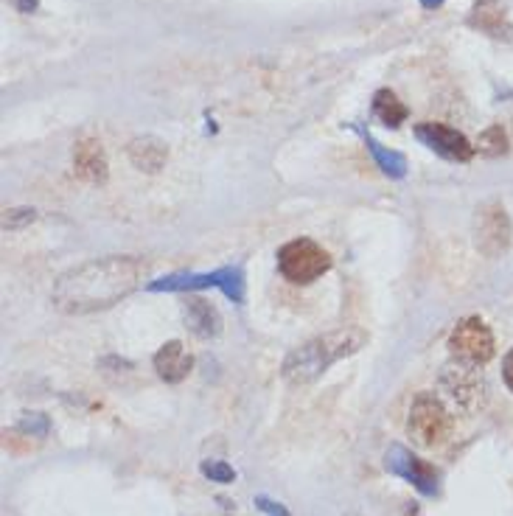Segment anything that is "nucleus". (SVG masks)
I'll return each mask as SVG.
<instances>
[{"label":"nucleus","instance_id":"obj_1","mask_svg":"<svg viewBox=\"0 0 513 516\" xmlns=\"http://www.w3.org/2000/svg\"><path fill=\"white\" fill-rule=\"evenodd\" d=\"M146 266L135 256H107L65 273L54 287V304L65 314H91L127 298Z\"/></svg>","mask_w":513,"mask_h":516},{"label":"nucleus","instance_id":"obj_2","mask_svg":"<svg viewBox=\"0 0 513 516\" xmlns=\"http://www.w3.org/2000/svg\"><path fill=\"white\" fill-rule=\"evenodd\" d=\"M365 343H367V334L357 326L337 329V331L323 334V337H314L312 343H306L304 348H295L287 357L284 379L292 382V385H309L317 377H323L334 362H340L343 357L357 353Z\"/></svg>","mask_w":513,"mask_h":516},{"label":"nucleus","instance_id":"obj_3","mask_svg":"<svg viewBox=\"0 0 513 516\" xmlns=\"http://www.w3.org/2000/svg\"><path fill=\"white\" fill-rule=\"evenodd\" d=\"M406 433L423 449L446 443V438L452 435V416L446 404L435 393H418L410 407V418H406Z\"/></svg>","mask_w":513,"mask_h":516},{"label":"nucleus","instance_id":"obj_4","mask_svg":"<svg viewBox=\"0 0 513 516\" xmlns=\"http://www.w3.org/2000/svg\"><path fill=\"white\" fill-rule=\"evenodd\" d=\"M278 270L292 283H312L331 270V256L312 239H292L278 250Z\"/></svg>","mask_w":513,"mask_h":516},{"label":"nucleus","instance_id":"obj_5","mask_svg":"<svg viewBox=\"0 0 513 516\" xmlns=\"http://www.w3.org/2000/svg\"><path fill=\"white\" fill-rule=\"evenodd\" d=\"M449 351L454 362L483 368L493 360V334L480 317H466L449 334Z\"/></svg>","mask_w":513,"mask_h":516},{"label":"nucleus","instance_id":"obj_6","mask_svg":"<svg viewBox=\"0 0 513 516\" xmlns=\"http://www.w3.org/2000/svg\"><path fill=\"white\" fill-rule=\"evenodd\" d=\"M440 387H444V393L463 413L483 410L488 401V385L483 379V373L463 362H452L444 368V373H440Z\"/></svg>","mask_w":513,"mask_h":516},{"label":"nucleus","instance_id":"obj_7","mask_svg":"<svg viewBox=\"0 0 513 516\" xmlns=\"http://www.w3.org/2000/svg\"><path fill=\"white\" fill-rule=\"evenodd\" d=\"M510 217L502 202H485L477 208L474 217V244L485 258H500L510 247Z\"/></svg>","mask_w":513,"mask_h":516},{"label":"nucleus","instance_id":"obj_8","mask_svg":"<svg viewBox=\"0 0 513 516\" xmlns=\"http://www.w3.org/2000/svg\"><path fill=\"white\" fill-rule=\"evenodd\" d=\"M415 138L423 147H430L446 160H457V163H466L474 155V147L469 144V138L463 132H457L446 123H435V121H423L415 127Z\"/></svg>","mask_w":513,"mask_h":516},{"label":"nucleus","instance_id":"obj_9","mask_svg":"<svg viewBox=\"0 0 513 516\" xmlns=\"http://www.w3.org/2000/svg\"><path fill=\"white\" fill-rule=\"evenodd\" d=\"M384 466H387V472H393V474L404 477L406 483H413L423 496H435L438 494V472L430 464H423L421 457H415L410 449L399 447V443L387 449Z\"/></svg>","mask_w":513,"mask_h":516},{"label":"nucleus","instance_id":"obj_10","mask_svg":"<svg viewBox=\"0 0 513 516\" xmlns=\"http://www.w3.org/2000/svg\"><path fill=\"white\" fill-rule=\"evenodd\" d=\"M469 26L488 34L493 40H510L513 37V26L505 14V6L500 0H474L471 14H469Z\"/></svg>","mask_w":513,"mask_h":516},{"label":"nucleus","instance_id":"obj_11","mask_svg":"<svg viewBox=\"0 0 513 516\" xmlns=\"http://www.w3.org/2000/svg\"><path fill=\"white\" fill-rule=\"evenodd\" d=\"M74 171L84 183H104L107 180V155L96 138H82L74 149Z\"/></svg>","mask_w":513,"mask_h":516},{"label":"nucleus","instance_id":"obj_12","mask_svg":"<svg viewBox=\"0 0 513 516\" xmlns=\"http://www.w3.org/2000/svg\"><path fill=\"white\" fill-rule=\"evenodd\" d=\"M193 368V360H191V353L183 348V343H166L161 351L154 353V370H157V377L177 385V382H183L188 373Z\"/></svg>","mask_w":513,"mask_h":516},{"label":"nucleus","instance_id":"obj_13","mask_svg":"<svg viewBox=\"0 0 513 516\" xmlns=\"http://www.w3.org/2000/svg\"><path fill=\"white\" fill-rule=\"evenodd\" d=\"M127 155H130V160H132V166H135V169L154 174V171H161V169L166 166V160H169V147L163 144L161 138L146 135V138H135L132 144H130V149H127Z\"/></svg>","mask_w":513,"mask_h":516},{"label":"nucleus","instance_id":"obj_14","mask_svg":"<svg viewBox=\"0 0 513 516\" xmlns=\"http://www.w3.org/2000/svg\"><path fill=\"white\" fill-rule=\"evenodd\" d=\"M185 317H188V326L193 329V334H200V337H210V334H217L219 331V314L217 309L205 304V300H188V306H185Z\"/></svg>","mask_w":513,"mask_h":516},{"label":"nucleus","instance_id":"obj_15","mask_svg":"<svg viewBox=\"0 0 513 516\" xmlns=\"http://www.w3.org/2000/svg\"><path fill=\"white\" fill-rule=\"evenodd\" d=\"M374 113L382 123H387V127H401L406 121V107L399 101L393 91H379L374 96Z\"/></svg>","mask_w":513,"mask_h":516},{"label":"nucleus","instance_id":"obj_16","mask_svg":"<svg viewBox=\"0 0 513 516\" xmlns=\"http://www.w3.org/2000/svg\"><path fill=\"white\" fill-rule=\"evenodd\" d=\"M365 144H367L370 155H374V160H376L379 169H382L387 177H404V174H406V160H404V155L384 149V147L379 144V140H376V138H370V135H365Z\"/></svg>","mask_w":513,"mask_h":516},{"label":"nucleus","instance_id":"obj_17","mask_svg":"<svg viewBox=\"0 0 513 516\" xmlns=\"http://www.w3.org/2000/svg\"><path fill=\"white\" fill-rule=\"evenodd\" d=\"M477 149H480V155L485 157H500L508 152V135L502 130V123H493V127H488L480 140H477Z\"/></svg>","mask_w":513,"mask_h":516},{"label":"nucleus","instance_id":"obj_18","mask_svg":"<svg viewBox=\"0 0 513 516\" xmlns=\"http://www.w3.org/2000/svg\"><path fill=\"white\" fill-rule=\"evenodd\" d=\"M219 290H222L227 298L241 300V298H244V275H241V270H222Z\"/></svg>","mask_w":513,"mask_h":516},{"label":"nucleus","instance_id":"obj_19","mask_svg":"<svg viewBox=\"0 0 513 516\" xmlns=\"http://www.w3.org/2000/svg\"><path fill=\"white\" fill-rule=\"evenodd\" d=\"M202 474L210 480V483H233L236 480V472L230 469L227 464H222V460H205Z\"/></svg>","mask_w":513,"mask_h":516},{"label":"nucleus","instance_id":"obj_20","mask_svg":"<svg viewBox=\"0 0 513 516\" xmlns=\"http://www.w3.org/2000/svg\"><path fill=\"white\" fill-rule=\"evenodd\" d=\"M20 430L31 438H45L48 435V418L43 413H26L20 421Z\"/></svg>","mask_w":513,"mask_h":516},{"label":"nucleus","instance_id":"obj_21","mask_svg":"<svg viewBox=\"0 0 513 516\" xmlns=\"http://www.w3.org/2000/svg\"><path fill=\"white\" fill-rule=\"evenodd\" d=\"M28 222H34V210H28V208H17V210H6L4 227H6V230H17L20 225H28Z\"/></svg>","mask_w":513,"mask_h":516},{"label":"nucleus","instance_id":"obj_22","mask_svg":"<svg viewBox=\"0 0 513 516\" xmlns=\"http://www.w3.org/2000/svg\"><path fill=\"white\" fill-rule=\"evenodd\" d=\"M256 505H258L264 513H270V516H292L284 505L275 503V500H270V496H264V494H258V496H256Z\"/></svg>","mask_w":513,"mask_h":516},{"label":"nucleus","instance_id":"obj_23","mask_svg":"<svg viewBox=\"0 0 513 516\" xmlns=\"http://www.w3.org/2000/svg\"><path fill=\"white\" fill-rule=\"evenodd\" d=\"M502 373H505V382H508V387L513 390V348H510V353H508V357H505Z\"/></svg>","mask_w":513,"mask_h":516},{"label":"nucleus","instance_id":"obj_24","mask_svg":"<svg viewBox=\"0 0 513 516\" xmlns=\"http://www.w3.org/2000/svg\"><path fill=\"white\" fill-rule=\"evenodd\" d=\"M40 6V0H17V9L20 12H34Z\"/></svg>","mask_w":513,"mask_h":516},{"label":"nucleus","instance_id":"obj_25","mask_svg":"<svg viewBox=\"0 0 513 516\" xmlns=\"http://www.w3.org/2000/svg\"><path fill=\"white\" fill-rule=\"evenodd\" d=\"M440 4H444V0H421V6H423V9H438Z\"/></svg>","mask_w":513,"mask_h":516}]
</instances>
